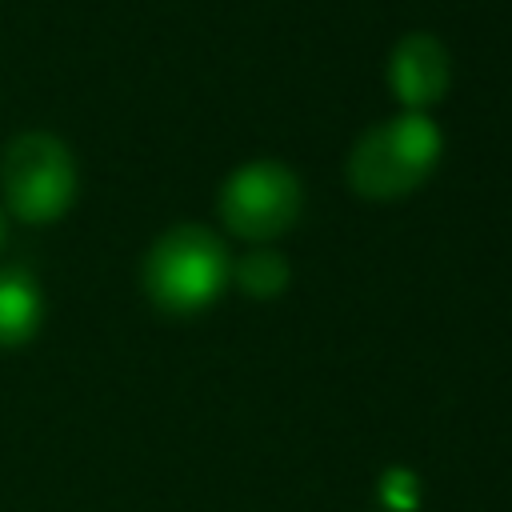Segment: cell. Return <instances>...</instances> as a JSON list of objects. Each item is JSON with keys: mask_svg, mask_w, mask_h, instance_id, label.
<instances>
[{"mask_svg": "<svg viewBox=\"0 0 512 512\" xmlns=\"http://www.w3.org/2000/svg\"><path fill=\"white\" fill-rule=\"evenodd\" d=\"M440 128L424 112H400L364 132L348 152V184L364 200H396L420 188L440 160Z\"/></svg>", "mask_w": 512, "mask_h": 512, "instance_id": "1", "label": "cell"}, {"mask_svg": "<svg viewBox=\"0 0 512 512\" xmlns=\"http://www.w3.org/2000/svg\"><path fill=\"white\" fill-rule=\"evenodd\" d=\"M232 276L224 244L200 228H168L144 256V292L164 312H200L208 308Z\"/></svg>", "mask_w": 512, "mask_h": 512, "instance_id": "2", "label": "cell"}, {"mask_svg": "<svg viewBox=\"0 0 512 512\" xmlns=\"http://www.w3.org/2000/svg\"><path fill=\"white\" fill-rule=\"evenodd\" d=\"M0 188L16 220H60L76 200V160L60 136L24 132L0 156Z\"/></svg>", "mask_w": 512, "mask_h": 512, "instance_id": "3", "label": "cell"}, {"mask_svg": "<svg viewBox=\"0 0 512 512\" xmlns=\"http://www.w3.org/2000/svg\"><path fill=\"white\" fill-rule=\"evenodd\" d=\"M304 208V188L296 172L280 160H252L236 168L220 188V216L232 236L248 244H268L284 236Z\"/></svg>", "mask_w": 512, "mask_h": 512, "instance_id": "4", "label": "cell"}, {"mask_svg": "<svg viewBox=\"0 0 512 512\" xmlns=\"http://www.w3.org/2000/svg\"><path fill=\"white\" fill-rule=\"evenodd\" d=\"M448 76H452V64H448V52L436 36L416 32L392 48L388 88L408 112H424L428 104H436L448 92Z\"/></svg>", "mask_w": 512, "mask_h": 512, "instance_id": "5", "label": "cell"}, {"mask_svg": "<svg viewBox=\"0 0 512 512\" xmlns=\"http://www.w3.org/2000/svg\"><path fill=\"white\" fill-rule=\"evenodd\" d=\"M40 328V288L32 276L4 268L0 272V344H24Z\"/></svg>", "mask_w": 512, "mask_h": 512, "instance_id": "6", "label": "cell"}, {"mask_svg": "<svg viewBox=\"0 0 512 512\" xmlns=\"http://www.w3.org/2000/svg\"><path fill=\"white\" fill-rule=\"evenodd\" d=\"M236 284L244 296L252 300H272L288 288V260L276 248H252L236 268H232Z\"/></svg>", "mask_w": 512, "mask_h": 512, "instance_id": "7", "label": "cell"}, {"mask_svg": "<svg viewBox=\"0 0 512 512\" xmlns=\"http://www.w3.org/2000/svg\"><path fill=\"white\" fill-rule=\"evenodd\" d=\"M380 496H384V504L388 508H412L416 504V480H412V472H404V468H392L388 476H384V484H380Z\"/></svg>", "mask_w": 512, "mask_h": 512, "instance_id": "8", "label": "cell"}, {"mask_svg": "<svg viewBox=\"0 0 512 512\" xmlns=\"http://www.w3.org/2000/svg\"><path fill=\"white\" fill-rule=\"evenodd\" d=\"M4 232H8V224H4V212H0V244H4Z\"/></svg>", "mask_w": 512, "mask_h": 512, "instance_id": "9", "label": "cell"}]
</instances>
